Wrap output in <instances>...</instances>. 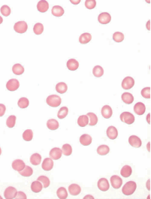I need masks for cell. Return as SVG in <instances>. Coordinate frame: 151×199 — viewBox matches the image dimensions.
Wrapping results in <instances>:
<instances>
[{"label": "cell", "mask_w": 151, "mask_h": 199, "mask_svg": "<svg viewBox=\"0 0 151 199\" xmlns=\"http://www.w3.org/2000/svg\"><path fill=\"white\" fill-rule=\"evenodd\" d=\"M137 185L136 183L134 181H129L124 185V186L122 187V192L123 193V195L129 196V195H132L136 190Z\"/></svg>", "instance_id": "obj_1"}, {"label": "cell", "mask_w": 151, "mask_h": 199, "mask_svg": "<svg viewBox=\"0 0 151 199\" xmlns=\"http://www.w3.org/2000/svg\"><path fill=\"white\" fill-rule=\"evenodd\" d=\"M46 102L50 107H56L60 105L62 102V99L57 95H50L47 98Z\"/></svg>", "instance_id": "obj_2"}, {"label": "cell", "mask_w": 151, "mask_h": 199, "mask_svg": "<svg viewBox=\"0 0 151 199\" xmlns=\"http://www.w3.org/2000/svg\"><path fill=\"white\" fill-rule=\"evenodd\" d=\"M120 120L122 121V123H125L131 125L135 122V117L132 114H131L130 112H122L121 114H120Z\"/></svg>", "instance_id": "obj_3"}, {"label": "cell", "mask_w": 151, "mask_h": 199, "mask_svg": "<svg viewBox=\"0 0 151 199\" xmlns=\"http://www.w3.org/2000/svg\"><path fill=\"white\" fill-rule=\"evenodd\" d=\"M28 26L27 23L25 21H19L17 22L14 26V29L16 33H20V34H23V33H26L27 31Z\"/></svg>", "instance_id": "obj_4"}, {"label": "cell", "mask_w": 151, "mask_h": 199, "mask_svg": "<svg viewBox=\"0 0 151 199\" xmlns=\"http://www.w3.org/2000/svg\"><path fill=\"white\" fill-rule=\"evenodd\" d=\"M135 85V80L132 77H126L122 82V87L124 89H130Z\"/></svg>", "instance_id": "obj_5"}, {"label": "cell", "mask_w": 151, "mask_h": 199, "mask_svg": "<svg viewBox=\"0 0 151 199\" xmlns=\"http://www.w3.org/2000/svg\"><path fill=\"white\" fill-rule=\"evenodd\" d=\"M17 193V191L16 189L14 187L9 186L8 188L6 189L4 192V196L6 199H12L14 198L15 196H16Z\"/></svg>", "instance_id": "obj_6"}, {"label": "cell", "mask_w": 151, "mask_h": 199, "mask_svg": "<svg viewBox=\"0 0 151 199\" xmlns=\"http://www.w3.org/2000/svg\"><path fill=\"white\" fill-rule=\"evenodd\" d=\"M20 87V83L17 79H11L6 84V88L9 91L17 90Z\"/></svg>", "instance_id": "obj_7"}, {"label": "cell", "mask_w": 151, "mask_h": 199, "mask_svg": "<svg viewBox=\"0 0 151 199\" xmlns=\"http://www.w3.org/2000/svg\"><path fill=\"white\" fill-rule=\"evenodd\" d=\"M98 21L102 24H108L111 21V16L108 12L101 13L98 17Z\"/></svg>", "instance_id": "obj_8"}, {"label": "cell", "mask_w": 151, "mask_h": 199, "mask_svg": "<svg viewBox=\"0 0 151 199\" xmlns=\"http://www.w3.org/2000/svg\"><path fill=\"white\" fill-rule=\"evenodd\" d=\"M110 184L116 189H120L122 184V180L117 175H114L110 178Z\"/></svg>", "instance_id": "obj_9"}, {"label": "cell", "mask_w": 151, "mask_h": 199, "mask_svg": "<svg viewBox=\"0 0 151 199\" xmlns=\"http://www.w3.org/2000/svg\"><path fill=\"white\" fill-rule=\"evenodd\" d=\"M129 143H130V144L132 147L135 148L141 147V146L142 144L141 140L137 137V136L135 135L130 136V138H129Z\"/></svg>", "instance_id": "obj_10"}, {"label": "cell", "mask_w": 151, "mask_h": 199, "mask_svg": "<svg viewBox=\"0 0 151 199\" xmlns=\"http://www.w3.org/2000/svg\"><path fill=\"white\" fill-rule=\"evenodd\" d=\"M110 184L108 183V180L105 178H101L98 181V188L99 190L102 192H106L109 189Z\"/></svg>", "instance_id": "obj_11"}, {"label": "cell", "mask_w": 151, "mask_h": 199, "mask_svg": "<svg viewBox=\"0 0 151 199\" xmlns=\"http://www.w3.org/2000/svg\"><path fill=\"white\" fill-rule=\"evenodd\" d=\"M63 153H62V150L60 148L54 147L50 151V158L53 160H58L61 158Z\"/></svg>", "instance_id": "obj_12"}, {"label": "cell", "mask_w": 151, "mask_h": 199, "mask_svg": "<svg viewBox=\"0 0 151 199\" xmlns=\"http://www.w3.org/2000/svg\"><path fill=\"white\" fill-rule=\"evenodd\" d=\"M11 166H12V168L14 170V171L20 172L24 168V167L26 166V165H25L24 162H23V160L16 159L13 162Z\"/></svg>", "instance_id": "obj_13"}, {"label": "cell", "mask_w": 151, "mask_h": 199, "mask_svg": "<svg viewBox=\"0 0 151 199\" xmlns=\"http://www.w3.org/2000/svg\"><path fill=\"white\" fill-rule=\"evenodd\" d=\"M53 167V162L52 160V158H45V160L43 161L42 165H41V168L44 171H49L50 170H52Z\"/></svg>", "instance_id": "obj_14"}, {"label": "cell", "mask_w": 151, "mask_h": 199, "mask_svg": "<svg viewBox=\"0 0 151 199\" xmlns=\"http://www.w3.org/2000/svg\"><path fill=\"white\" fill-rule=\"evenodd\" d=\"M107 136L109 139L114 140L118 136V131L114 126H109L107 129Z\"/></svg>", "instance_id": "obj_15"}, {"label": "cell", "mask_w": 151, "mask_h": 199, "mask_svg": "<svg viewBox=\"0 0 151 199\" xmlns=\"http://www.w3.org/2000/svg\"><path fill=\"white\" fill-rule=\"evenodd\" d=\"M146 111V107L142 102H137L134 106V111L137 115H143Z\"/></svg>", "instance_id": "obj_16"}, {"label": "cell", "mask_w": 151, "mask_h": 199, "mask_svg": "<svg viewBox=\"0 0 151 199\" xmlns=\"http://www.w3.org/2000/svg\"><path fill=\"white\" fill-rule=\"evenodd\" d=\"M49 8V4L47 1L45 0H41V1H39L37 4V9H38V11L41 13L46 12L47 11Z\"/></svg>", "instance_id": "obj_17"}, {"label": "cell", "mask_w": 151, "mask_h": 199, "mask_svg": "<svg viewBox=\"0 0 151 199\" xmlns=\"http://www.w3.org/2000/svg\"><path fill=\"white\" fill-rule=\"evenodd\" d=\"M112 114H113V111H112L111 107L109 105H105L102 107V117L105 119H109L111 117Z\"/></svg>", "instance_id": "obj_18"}, {"label": "cell", "mask_w": 151, "mask_h": 199, "mask_svg": "<svg viewBox=\"0 0 151 199\" xmlns=\"http://www.w3.org/2000/svg\"><path fill=\"white\" fill-rule=\"evenodd\" d=\"M67 68L70 71H75L79 67V62L77 61L75 59H70L68 60L66 63Z\"/></svg>", "instance_id": "obj_19"}, {"label": "cell", "mask_w": 151, "mask_h": 199, "mask_svg": "<svg viewBox=\"0 0 151 199\" xmlns=\"http://www.w3.org/2000/svg\"><path fill=\"white\" fill-rule=\"evenodd\" d=\"M68 192L72 195H78L81 192V188L78 184H71L68 186Z\"/></svg>", "instance_id": "obj_20"}, {"label": "cell", "mask_w": 151, "mask_h": 199, "mask_svg": "<svg viewBox=\"0 0 151 199\" xmlns=\"http://www.w3.org/2000/svg\"><path fill=\"white\" fill-rule=\"evenodd\" d=\"M80 143L83 146H89L92 143V137L87 134L82 135L80 138Z\"/></svg>", "instance_id": "obj_21"}, {"label": "cell", "mask_w": 151, "mask_h": 199, "mask_svg": "<svg viewBox=\"0 0 151 199\" xmlns=\"http://www.w3.org/2000/svg\"><path fill=\"white\" fill-rule=\"evenodd\" d=\"M122 100L124 103L127 104H132L134 102V97L130 92H124L122 94Z\"/></svg>", "instance_id": "obj_22"}, {"label": "cell", "mask_w": 151, "mask_h": 199, "mask_svg": "<svg viewBox=\"0 0 151 199\" xmlns=\"http://www.w3.org/2000/svg\"><path fill=\"white\" fill-rule=\"evenodd\" d=\"M43 185L41 184V183L38 180H36V181H34L31 184V189L32 191L35 193H38L42 190Z\"/></svg>", "instance_id": "obj_23"}, {"label": "cell", "mask_w": 151, "mask_h": 199, "mask_svg": "<svg viewBox=\"0 0 151 199\" xmlns=\"http://www.w3.org/2000/svg\"><path fill=\"white\" fill-rule=\"evenodd\" d=\"M132 170L130 165H125V166L122 167L121 171H120V174H121V176L125 178H129V177H130L131 174H132Z\"/></svg>", "instance_id": "obj_24"}, {"label": "cell", "mask_w": 151, "mask_h": 199, "mask_svg": "<svg viewBox=\"0 0 151 199\" xmlns=\"http://www.w3.org/2000/svg\"><path fill=\"white\" fill-rule=\"evenodd\" d=\"M52 14L55 17H61L64 14V9L60 6H55L52 8Z\"/></svg>", "instance_id": "obj_25"}, {"label": "cell", "mask_w": 151, "mask_h": 199, "mask_svg": "<svg viewBox=\"0 0 151 199\" xmlns=\"http://www.w3.org/2000/svg\"><path fill=\"white\" fill-rule=\"evenodd\" d=\"M30 162L33 165H38L41 162V156L38 153H34L30 156Z\"/></svg>", "instance_id": "obj_26"}, {"label": "cell", "mask_w": 151, "mask_h": 199, "mask_svg": "<svg viewBox=\"0 0 151 199\" xmlns=\"http://www.w3.org/2000/svg\"><path fill=\"white\" fill-rule=\"evenodd\" d=\"M67 89H68V86H67V84L64 82L58 83L56 85V90L58 93H65V92H66Z\"/></svg>", "instance_id": "obj_27"}, {"label": "cell", "mask_w": 151, "mask_h": 199, "mask_svg": "<svg viewBox=\"0 0 151 199\" xmlns=\"http://www.w3.org/2000/svg\"><path fill=\"white\" fill-rule=\"evenodd\" d=\"M92 39V35L90 33H83L82 35H80L79 37V42L80 44H83V45H85V44L89 43Z\"/></svg>", "instance_id": "obj_28"}, {"label": "cell", "mask_w": 151, "mask_h": 199, "mask_svg": "<svg viewBox=\"0 0 151 199\" xmlns=\"http://www.w3.org/2000/svg\"><path fill=\"white\" fill-rule=\"evenodd\" d=\"M47 126L50 130L54 131L59 128V123L57 120L54 119H50L47 122Z\"/></svg>", "instance_id": "obj_29"}, {"label": "cell", "mask_w": 151, "mask_h": 199, "mask_svg": "<svg viewBox=\"0 0 151 199\" xmlns=\"http://www.w3.org/2000/svg\"><path fill=\"white\" fill-rule=\"evenodd\" d=\"M87 116L88 117L89 121H90L88 125H90V126H93L97 124V123H98V117H97V116L95 115L94 113H92V112L88 113V114H87Z\"/></svg>", "instance_id": "obj_30"}, {"label": "cell", "mask_w": 151, "mask_h": 199, "mask_svg": "<svg viewBox=\"0 0 151 199\" xmlns=\"http://www.w3.org/2000/svg\"><path fill=\"white\" fill-rule=\"evenodd\" d=\"M12 72L14 75H21L24 72V68L22 66L21 64H15V65H14V66L12 67Z\"/></svg>", "instance_id": "obj_31"}, {"label": "cell", "mask_w": 151, "mask_h": 199, "mask_svg": "<svg viewBox=\"0 0 151 199\" xmlns=\"http://www.w3.org/2000/svg\"><path fill=\"white\" fill-rule=\"evenodd\" d=\"M109 151H110V148L107 145H100L98 148H97V153L99 154L100 156H105V155L108 154Z\"/></svg>", "instance_id": "obj_32"}, {"label": "cell", "mask_w": 151, "mask_h": 199, "mask_svg": "<svg viewBox=\"0 0 151 199\" xmlns=\"http://www.w3.org/2000/svg\"><path fill=\"white\" fill-rule=\"evenodd\" d=\"M78 124L80 127H85L89 124V118L87 115L80 116L78 119Z\"/></svg>", "instance_id": "obj_33"}, {"label": "cell", "mask_w": 151, "mask_h": 199, "mask_svg": "<svg viewBox=\"0 0 151 199\" xmlns=\"http://www.w3.org/2000/svg\"><path fill=\"white\" fill-rule=\"evenodd\" d=\"M20 174L23 177H30L33 175V170L29 166H25L21 171L19 172Z\"/></svg>", "instance_id": "obj_34"}, {"label": "cell", "mask_w": 151, "mask_h": 199, "mask_svg": "<svg viewBox=\"0 0 151 199\" xmlns=\"http://www.w3.org/2000/svg\"><path fill=\"white\" fill-rule=\"evenodd\" d=\"M56 195H57L58 198L60 199H65L68 198V192L64 187L59 188L57 192H56Z\"/></svg>", "instance_id": "obj_35"}, {"label": "cell", "mask_w": 151, "mask_h": 199, "mask_svg": "<svg viewBox=\"0 0 151 199\" xmlns=\"http://www.w3.org/2000/svg\"><path fill=\"white\" fill-rule=\"evenodd\" d=\"M93 74L95 77H100L104 75V69L100 65H96L93 69Z\"/></svg>", "instance_id": "obj_36"}, {"label": "cell", "mask_w": 151, "mask_h": 199, "mask_svg": "<svg viewBox=\"0 0 151 199\" xmlns=\"http://www.w3.org/2000/svg\"><path fill=\"white\" fill-rule=\"evenodd\" d=\"M62 153L65 155V156H70L72 153V147L70 144H64L62 147Z\"/></svg>", "instance_id": "obj_37"}, {"label": "cell", "mask_w": 151, "mask_h": 199, "mask_svg": "<svg viewBox=\"0 0 151 199\" xmlns=\"http://www.w3.org/2000/svg\"><path fill=\"white\" fill-rule=\"evenodd\" d=\"M68 109L67 107H63L60 109L58 111L57 117L59 119H64V118L68 115Z\"/></svg>", "instance_id": "obj_38"}, {"label": "cell", "mask_w": 151, "mask_h": 199, "mask_svg": "<svg viewBox=\"0 0 151 199\" xmlns=\"http://www.w3.org/2000/svg\"><path fill=\"white\" fill-rule=\"evenodd\" d=\"M18 106H19V107H21V108H26V107L29 106V100H28V99H26V98H21V99L18 100Z\"/></svg>", "instance_id": "obj_39"}, {"label": "cell", "mask_w": 151, "mask_h": 199, "mask_svg": "<svg viewBox=\"0 0 151 199\" xmlns=\"http://www.w3.org/2000/svg\"><path fill=\"white\" fill-rule=\"evenodd\" d=\"M38 181L41 182L44 188H48V187L50 185V182L49 178H48V177H46V176H40L39 178H38Z\"/></svg>", "instance_id": "obj_40"}, {"label": "cell", "mask_w": 151, "mask_h": 199, "mask_svg": "<svg viewBox=\"0 0 151 199\" xmlns=\"http://www.w3.org/2000/svg\"><path fill=\"white\" fill-rule=\"evenodd\" d=\"M33 138V132L31 129H27L23 133V138L24 141H30Z\"/></svg>", "instance_id": "obj_41"}, {"label": "cell", "mask_w": 151, "mask_h": 199, "mask_svg": "<svg viewBox=\"0 0 151 199\" xmlns=\"http://www.w3.org/2000/svg\"><path fill=\"white\" fill-rule=\"evenodd\" d=\"M44 31V26L43 24L40 23H37L35 24L34 27H33V32L36 35H41Z\"/></svg>", "instance_id": "obj_42"}, {"label": "cell", "mask_w": 151, "mask_h": 199, "mask_svg": "<svg viewBox=\"0 0 151 199\" xmlns=\"http://www.w3.org/2000/svg\"><path fill=\"white\" fill-rule=\"evenodd\" d=\"M16 123V117L14 115H11L8 117L6 120V125L8 128H13L15 126Z\"/></svg>", "instance_id": "obj_43"}, {"label": "cell", "mask_w": 151, "mask_h": 199, "mask_svg": "<svg viewBox=\"0 0 151 199\" xmlns=\"http://www.w3.org/2000/svg\"><path fill=\"white\" fill-rule=\"evenodd\" d=\"M113 39L114 41L120 43L124 40V35L120 32H116L113 35Z\"/></svg>", "instance_id": "obj_44"}, {"label": "cell", "mask_w": 151, "mask_h": 199, "mask_svg": "<svg viewBox=\"0 0 151 199\" xmlns=\"http://www.w3.org/2000/svg\"><path fill=\"white\" fill-rule=\"evenodd\" d=\"M0 11H1L2 14L5 17H8L11 14V8H9V6H2L1 9H0Z\"/></svg>", "instance_id": "obj_45"}, {"label": "cell", "mask_w": 151, "mask_h": 199, "mask_svg": "<svg viewBox=\"0 0 151 199\" xmlns=\"http://www.w3.org/2000/svg\"><path fill=\"white\" fill-rule=\"evenodd\" d=\"M85 6L87 9H93L96 6V2L95 0H86Z\"/></svg>", "instance_id": "obj_46"}, {"label": "cell", "mask_w": 151, "mask_h": 199, "mask_svg": "<svg viewBox=\"0 0 151 199\" xmlns=\"http://www.w3.org/2000/svg\"><path fill=\"white\" fill-rule=\"evenodd\" d=\"M141 96L145 99H150L151 92L150 87H146L141 90Z\"/></svg>", "instance_id": "obj_47"}, {"label": "cell", "mask_w": 151, "mask_h": 199, "mask_svg": "<svg viewBox=\"0 0 151 199\" xmlns=\"http://www.w3.org/2000/svg\"><path fill=\"white\" fill-rule=\"evenodd\" d=\"M26 194L24 193V192H18L17 193L16 196H15L14 198L16 199H26Z\"/></svg>", "instance_id": "obj_48"}, {"label": "cell", "mask_w": 151, "mask_h": 199, "mask_svg": "<svg viewBox=\"0 0 151 199\" xmlns=\"http://www.w3.org/2000/svg\"><path fill=\"white\" fill-rule=\"evenodd\" d=\"M6 106H5L3 104H0V117L4 116L5 113H6Z\"/></svg>", "instance_id": "obj_49"}, {"label": "cell", "mask_w": 151, "mask_h": 199, "mask_svg": "<svg viewBox=\"0 0 151 199\" xmlns=\"http://www.w3.org/2000/svg\"><path fill=\"white\" fill-rule=\"evenodd\" d=\"M80 2V0H78V1H73V0H72L71 2L73 3V4H75V5H77V4H78V3H79Z\"/></svg>", "instance_id": "obj_50"}, {"label": "cell", "mask_w": 151, "mask_h": 199, "mask_svg": "<svg viewBox=\"0 0 151 199\" xmlns=\"http://www.w3.org/2000/svg\"><path fill=\"white\" fill-rule=\"evenodd\" d=\"M150 114H149L148 115H147V123H148L149 124L150 123V119H149V118H150Z\"/></svg>", "instance_id": "obj_51"}, {"label": "cell", "mask_w": 151, "mask_h": 199, "mask_svg": "<svg viewBox=\"0 0 151 199\" xmlns=\"http://www.w3.org/2000/svg\"><path fill=\"white\" fill-rule=\"evenodd\" d=\"M150 180H148V181H147V189H150V187H149V183H150Z\"/></svg>", "instance_id": "obj_52"}, {"label": "cell", "mask_w": 151, "mask_h": 199, "mask_svg": "<svg viewBox=\"0 0 151 199\" xmlns=\"http://www.w3.org/2000/svg\"><path fill=\"white\" fill-rule=\"evenodd\" d=\"M3 22V19H2V18L1 16H0V24H1Z\"/></svg>", "instance_id": "obj_53"}, {"label": "cell", "mask_w": 151, "mask_h": 199, "mask_svg": "<svg viewBox=\"0 0 151 199\" xmlns=\"http://www.w3.org/2000/svg\"><path fill=\"white\" fill-rule=\"evenodd\" d=\"M2 154V150H1V148H0V155Z\"/></svg>", "instance_id": "obj_54"}, {"label": "cell", "mask_w": 151, "mask_h": 199, "mask_svg": "<svg viewBox=\"0 0 151 199\" xmlns=\"http://www.w3.org/2000/svg\"><path fill=\"white\" fill-rule=\"evenodd\" d=\"M0 199H2V197H1V195H0Z\"/></svg>", "instance_id": "obj_55"}]
</instances>
